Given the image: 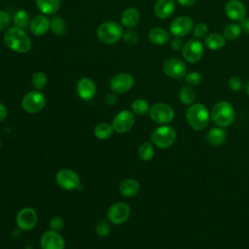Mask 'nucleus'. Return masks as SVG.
<instances>
[{
    "mask_svg": "<svg viewBox=\"0 0 249 249\" xmlns=\"http://www.w3.org/2000/svg\"><path fill=\"white\" fill-rule=\"evenodd\" d=\"M51 29V20L44 15H36L33 17L29 23V30L35 36H42Z\"/></svg>",
    "mask_w": 249,
    "mask_h": 249,
    "instance_id": "obj_17",
    "label": "nucleus"
},
{
    "mask_svg": "<svg viewBox=\"0 0 249 249\" xmlns=\"http://www.w3.org/2000/svg\"><path fill=\"white\" fill-rule=\"evenodd\" d=\"M123 27L116 21L102 22L96 30L98 39L105 44L117 43L123 37Z\"/></svg>",
    "mask_w": 249,
    "mask_h": 249,
    "instance_id": "obj_4",
    "label": "nucleus"
},
{
    "mask_svg": "<svg viewBox=\"0 0 249 249\" xmlns=\"http://www.w3.org/2000/svg\"><path fill=\"white\" fill-rule=\"evenodd\" d=\"M66 29L65 20L58 16H54L51 19V30L55 35H61Z\"/></svg>",
    "mask_w": 249,
    "mask_h": 249,
    "instance_id": "obj_32",
    "label": "nucleus"
},
{
    "mask_svg": "<svg viewBox=\"0 0 249 249\" xmlns=\"http://www.w3.org/2000/svg\"><path fill=\"white\" fill-rule=\"evenodd\" d=\"M3 42L9 50L18 53H25L29 52L32 46L31 40L23 29L15 25L9 27L5 31Z\"/></svg>",
    "mask_w": 249,
    "mask_h": 249,
    "instance_id": "obj_1",
    "label": "nucleus"
},
{
    "mask_svg": "<svg viewBox=\"0 0 249 249\" xmlns=\"http://www.w3.org/2000/svg\"><path fill=\"white\" fill-rule=\"evenodd\" d=\"M186 118L194 129L201 130L208 125L210 113L203 104L195 103L190 105L186 110Z\"/></svg>",
    "mask_w": 249,
    "mask_h": 249,
    "instance_id": "obj_2",
    "label": "nucleus"
},
{
    "mask_svg": "<svg viewBox=\"0 0 249 249\" xmlns=\"http://www.w3.org/2000/svg\"><path fill=\"white\" fill-rule=\"evenodd\" d=\"M38 216L33 208L25 207L21 209L17 215V225L22 231H29L33 229L37 223Z\"/></svg>",
    "mask_w": 249,
    "mask_h": 249,
    "instance_id": "obj_15",
    "label": "nucleus"
},
{
    "mask_svg": "<svg viewBox=\"0 0 249 249\" xmlns=\"http://www.w3.org/2000/svg\"><path fill=\"white\" fill-rule=\"evenodd\" d=\"M194 20L188 16H180L175 18L170 25L169 31L174 37H184L194 29Z\"/></svg>",
    "mask_w": 249,
    "mask_h": 249,
    "instance_id": "obj_11",
    "label": "nucleus"
},
{
    "mask_svg": "<svg viewBox=\"0 0 249 249\" xmlns=\"http://www.w3.org/2000/svg\"><path fill=\"white\" fill-rule=\"evenodd\" d=\"M229 88L233 91H238L242 89L243 83L242 80L238 76H231L228 81Z\"/></svg>",
    "mask_w": 249,
    "mask_h": 249,
    "instance_id": "obj_39",
    "label": "nucleus"
},
{
    "mask_svg": "<svg viewBox=\"0 0 249 249\" xmlns=\"http://www.w3.org/2000/svg\"><path fill=\"white\" fill-rule=\"evenodd\" d=\"M76 89L80 98L83 100H90L96 93V85L91 79L84 77L78 81Z\"/></svg>",
    "mask_w": 249,
    "mask_h": 249,
    "instance_id": "obj_19",
    "label": "nucleus"
},
{
    "mask_svg": "<svg viewBox=\"0 0 249 249\" xmlns=\"http://www.w3.org/2000/svg\"><path fill=\"white\" fill-rule=\"evenodd\" d=\"M105 101L108 105H113L117 102V94L116 92L112 91V92H109L107 95H106V98H105Z\"/></svg>",
    "mask_w": 249,
    "mask_h": 249,
    "instance_id": "obj_43",
    "label": "nucleus"
},
{
    "mask_svg": "<svg viewBox=\"0 0 249 249\" xmlns=\"http://www.w3.org/2000/svg\"><path fill=\"white\" fill-rule=\"evenodd\" d=\"M179 5L184 7H191L193 6L196 0H175Z\"/></svg>",
    "mask_w": 249,
    "mask_h": 249,
    "instance_id": "obj_45",
    "label": "nucleus"
},
{
    "mask_svg": "<svg viewBox=\"0 0 249 249\" xmlns=\"http://www.w3.org/2000/svg\"><path fill=\"white\" fill-rule=\"evenodd\" d=\"M241 34V28L240 25L237 23H229L223 28V36L225 37L226 40L232 41L236 40L239 35Z\"/></svg>",
    "mask_w": 249,
    "mask_h": 249,
    "instance_id": "obj_29",
    "label": "nucleus"
},
{
    "mask_svg": "<svg viewBox=\"0 0 249 249\" xmlns=\"http://www.w3.org/2000/svg\"><path fill=\"white\" fill-rule=\"evenodd\" d=\"M40 245L42 249H64L65 242L57 231H48L42 234Z\"/></svg>",
    "mask_w": 249,
    "mask_h": 249,
    "instance_id": "obj_16",
    "label": "nucleus"
},
{
    "mask_svg": "<svg viewBox=\"0 0 249 249\" xmlns=\"http://www.w3.org/2000/svg\"><path fill=\"white\" fill-rule=\"evenodd\" d=\"M0 147H1V140H0Z\"/></svg>",
    "mask_w": 249,
    "mask_h": 249,
    "instance_id": "obj_48",
    "label": "nucleus"
},
{
    "mask_svg": "<svg viewBox=\"0 0 249 249\" xmlns=\"http://www.w3.org/2000/svg\"><path fill=\"white\" fill-rule=\"evenodd\" d=\"M179 100L185 105H192L196 99V91L191 86L183 87L178 93Z\"/></svg>",
    "mask_w": 249,
    "mask_h": 249,
    "instance_id": "obj_28",
    "label": "nucleus"
},
{
    "mask_svg": "<svg viewBox=\"0 0 249 249\" xmlns=\"http://www.w3.org/2000/svg\"><path fill=\"white\" fill-rule=\"evenodd\" d=\"M56 183L64 190H80L83 188L78 174L71 169H61L55 175Z\"/></svg>",
    "mask_w": 249,
    "mask_h": 249,
    "instance_id": "obj_9",
    "label": "nucleus"
},
{
    "mask_svg": "<svg viewBox=\"0 0 249 249\" xmlns=\"http://www.w3.org/2000/svg\"><path fill=\"white\" fill-rule=\"evenodd\" d=\"M203 45L197 39H191L187 41L182 48V55L184 59L190 63L197 62L203 55Z\"/></svg>",
    "mask_w": 249,
    "mask_h": 249,
    "instance_id": "obj_8",
    "label": "nucleus"
},
{
    "mask_svg": "<svg viewBox=\"0 0 249 249\" xmlns=\"http://www.w3.org/2000/svg\"><path fill=\"white\" fill-rule=\"evenodd\" d=\"M151 139L153 144H155L157 147L165 149L170 147L175 142L176 131L172 126L162 124L153 131Z\"/></svg>",
    "mask_w": 249,
    "mask_h": 249,
    "instance_id": "obj_5",
    "label": "nucleus"
},
{
    "mask_svg": "<svg viewBox=\"0 0 249 249\" xmlns=\"http://www.w3.org/2000/svg\"><path fill=\"white\" fill-rule=\"evenodd\" d=\"M154 147L150 142H144L138 149V155L143 160H150L154 157Z\"/></svg>",
    "mask_w": 249,
    "mask_h": 249,
    "instance_id": "obj_33",
    "label": "nucleus"
},
{
    "mask_svg": "<svg viewBox=\"0 0 249 249\" xmlns=\"http://www.w3.org/2000/svg\"><path fill=\"white\" fill-rule=\"evenodd\" d=\"M185 81L187 82V84L189 86L196 87V86H198L201 83L202 76L198 72L193 71V72H190V73L185 75Z\"/></svg>",
    "mask_w": 249,
    "mask_h": 249,
    "instance_id": "obj_36",
    "label": "nucleus"
},
{
    "mask_svg": "<svg viewBox=\"0 0 249 249\" xmlns=\"http://www.w3.org/2000/svg\"><path fill=\"white\" fill-rule=\"evenodd\" d=\"M139 20H140V13L134 7L126 8L121 16V22L126 28H132L136 26Z\"/></svg>",
    "mask_w": 249,
    "mask_h": 249,
    "instance_id": "obj_21",
    "label": "nucleus"
},
{
    "mask_svg": "<svg viewBox=\"0 0 249 249\" xmlns=\"http://www.w3.org/2000/svg\"><path fill=\"white\" fill-rule=\"evenodd\" d=\"M35 3L44 15H53L60 7V0H35Z\"/></svg>",
    "mask_w": 249,
    "mask_h": 249,
    "instance_id": "obj_24",
    "label": "nucleus"
},
{
    "mask_svg": "<svg viewBox=\"0 0 249 249\" xmlns=\"http://www.w3.org/2000/svg\"><path fill=\"white\" fill-rule=\"evenodd\" d=\"M47 76L44 72L42 71H37L32 75L31 78V83L32 86L36 89H43L46 85H47Z\"/></svg>",
    "mask_w": 249,
    "mask_h": 249,
    "instance_id": "obj_34",
    "label": "nucleus"
},
{
    "mask_svg": "<svg viewBox=\"0 0 249 249\" xmlns=\"http://www.w3.org/2000/svg\"><path fill=\"white\" fill-rule=\"evenodd\" d=\"M7 117V108L3 103L0 102V122L4 121Z\"/></svg>",
    "mask_w": 249,
    "mask_h": 249,
    "instance_id": "obj_46",
    "label": "nucleus"
},
{
    "mask_svg": "<svg viewBox=\"0 0 249 249\" xmlns=\"http://www.w3.org/2000/svg\"><path fill=\"white\" fill-rule=\"evenodd\" d=\"M109 231H110V225L106 220H100L95 226V232L100 237H104L108 235Z\"/></svg>",
    "mask_w": 249,
    "mask_h": 249,
    "instance_id": "obj_37",
    "label": "nucleus"
},
{
    "mask_svg": "<svg viewBox=\"0 0 249 249\" xmlns=\"http://www.w3.org/2000/svg\"><path fill=\"white\" fill-rule=\"evenodd\" d=\"M11 23V16L5 12L0 10V31L7 29Z\"/></svg>",
    "mask_w": 249,
    "mask_h": 249,
    "instance_id": "obj_40",
    "label": "nucleus"
},
{
    "mask_svg": "<svg viewBox=\"0 0 249 249\" xmlns=\"http://www.w3.org/2000/svg\"><path fill=\"white\" fill-rule=\"evenodd\" d=\"M131 110L134 114H136L138 116H143V115H146L147 113H149L150 106L146 100L137 98L132 101Z\"/></svg>",
    "mask_w": 249,
    "mask_h": 249,
    "instance_id": "obj_31",
    "label": "nucleus"
},
{
    "mask_svg": "<svg viewBox=\"0 0 249 249\" xmlns=\"http://www.w3.org/2000/svg\"><path fill=\"white\" fill-rule=\"evenodd\" d=\"M239 25H240V28L243 32L249 34V18H244L242 20L239 21Z\"/></svg>",
    "mask_w": 249,
    "mask_h": 249,
    "instance_id": "obj_44",
    "label": "nucleus"
},
{
    "mask_svg": "<svg viewBox=\"0 0 249 249\" xmlns=\"http://www.w3.org/2000/svg\"><path fill=\"white\" fill-rule=\"evenodd\" d=\"M227 138V133L223 129V127H213L211 128L206 135L207 142L212 146H219L222 145Z\"/></svg>",
    "mask_w": 249,
    "mask_h": 249,
    "instance_id": "obj_23",
    "label": "nucleus"
},
{
    "mask_svg": "<svg viewBox=\"0 0 249 249\" xmlns=\"http://www.w3.org/2000/svg\"><path fill=\"white\" fill-rule=\"evenodd\" d=\"M113 130H114V128L111 124H106V123H102V124H99L98 125L95 126L94 135L98 139L105 140V139H108L112 135Z\"/></svg>",
    "mask_w": 249,
    "mask_h": 249,
    "instance_id": "obj_30",
    "label": "nucleus"
},
{
    "mask_svg": "<svg viewBox=\"0 0 249 249\" xmlns=\"http://www.w3.org/2000/svg\"><path fill=\"white\" fill-rule=\"evenodd\" d=\"M45 105L46 97L39 90H32L27 92L21 100V106L23 110L30 114L40 112L41 110H43Z\"/></svg>",
    "mask_w": 249,
    "mask_h": 249,
    "instance_id": "obj_6",
    "label": "nucleus"
},
{
    "mask_svg": "<svg viewBox=\"0 0 249 249\" xmlns=\"http://www.w3.org/2000/svg\"><path fill=\"white\" fill-rule=\"evenodd\" d=\"M148 38L151 43L158 46L165 45L169 42V33L161 27H154L148 33Z\"/></svg>",
    "mask_w": 249,
    "mask_h": 249,
    "instance_id": "obj_22",
    "label": "nucleus"
},
{
    "mask_svg": "<svg viewBox=\"0 0 249 249\" xmlns=\"http://www.w3.org/2000/svg\"><path fill=\"white\" fill-rule=\"evenodd\" d=\"M151 119L160 124H167L174 118V111L171 106L166 103H156L150 107L149 111Z\"/></svg>",
    "mask_w": 249,
    "mask_h": 249,
    "instance_id": "obj_7",
    "label": "nucleus"
},
{
    "mask_svg": "<svg viewBox=\"0 0 249 249\" xmlns=\"http://www.w3.org/2000/svg\"><path fill=\"white\" fill-rule=\"evenodd\" d=\"M130 209L126 203L117 202L109 208L107 212V218L111 223L115 225H120L124 223L128 219Z\"/></svg>",
    "mask_w": 249,
    "mask_h": 249,
    "instance_id": "obj_14",
    "label": "nucleus"
},
{
    "mask_svg": "<svg viewBox=\"0 0 249 249\" xmlns=\"http://www.w3.org/2000/svg\"><path fill=\"white\" fill-rule=\"evenodd\" d=\"M225 13L229 18L240 21L246 17V8L240 0H229L225 5Z\"/></svg>",
    "mask_w": 249,
    "mask_h": 249,
    "instance_id": "obj_18",
    "label": "nucleus"
},
{
    "mask_svg": "<svg viewBox=\"0 0 249 249\" xmlns=\"http://www.w3.org/2000/svg\"><path fill=\"white\" fill-rule=\"evenodd\" d=\"M63 226H64L63 220L58 216L52 218V220L50 221V227L52 228V231H60L63 228Z\"/></svg>",
    "mask_w": 249,
    "mask_h": 249,
    "instance_id": "obj_41",
    "label": "nucleus"
},
{
    "mask_svg": "<svg viewBox=\"0 0 249 249\" xmlns=\"http://www.w3.org/2000/svg\"><path fill=\"white\" fill-rule=\"evenodd\" d=\"M134 78L128 73H119L110 80V89L116 93H124L132 89Z\"/></svg>",
    "mask_w": 249,
    "mask_h": 249,
    "instance_id": "obj_13",
    "label": "nucleus"
},
{
    "mask_svg": "<svg viewBox=\"0 0 249 249\" xmlns=\"http://www.w3.org/2000/svg\"><path fill=\"white\" fill-rule=\"evenodd\" d=\"M139 183L134 179H125L120 185V193L124 196H133L139 192Z\"/></svg>",
    "mask_w": 249,
    "mask_h": 249,
    "instance_id": "obj_26",
    "label": "nucleus"
},
{
    "mask_svg": "<svg viewBox=\"0 0 249 249\" xmlns=\"http://www.w3.org/2000/svg\"><path fill=\"white\" fill-rule=\"evenodd\" d=\"M134 122L135 118L133 113L127 110H123L114 117L112 126L115 131L119 133H124L132 128Z\"/></svg>",
    "mask_w": 249,
    "mask_h": 249,
    "instance_id": "obj_12",
    "label": "nucleus"
},
{
    "mask_svg": "<svg viewBox=\"0 0 249 249\" xmlns=\"http://www.w3.org/2000/svg\"><path fill=\"white\" fill-rule=\"evenodd\" d=\"M123 40L128 46H133L138 42V34L133 30H127L123 33Z\"/></svg>",
    "mask_w": 249,
    "mask_h": 249,
    "instance_id": "obj_38",
    "label": "nucleus"
},
{
    "mask_svg": "<svg viewBox=\"0 0 249 249\" xmlns=\"http://www.w3.org/2000/svg\"><path fill=\"white\" fill-rule=\"evenodd\" d=\"M175 0H157L154 6L155 15L161 19L169 18L175 11Z\"/></svg>",
    "mask_w": 249,
    "mask_h": 249,
    "instance_id": "obj_20",
    "label": "nucleus"
},
{
    "mask_svg": "<svg viewBox=\"0 0 249 249\" xmlns=\"http://www.w3.org/2000/svg\"><path fill=\"white\" fill-rule=\"evenodd\" d=\"M13 22L15 26H18L19 28H25L27 26H29L30 23V16L28 14V12H26L25 10H18L14 15H13Z\"/></svg>",
    "mask_w": 249,
    "mask_h": 249,
    "instance_id": "obj_27",
    "label": "nucleus"
},
{
    "mask_svg": "<svg viewBox=\"0 0 249 249\" xmlns=\"http://www.w3.org/2000/svg\"><path fill=\"white\" fill-rule=\"evenodd\" d=\"M163 73L173 79H181L187 74L186 63L177 57H169L162 63Z\"/></svg>",
    "mask_w": 249,
    "mask_h": 249,
    "instance_id": "obj_10",
    "label": "nucleus"
},
{
    "mask_svg": "<svg viewBox=\"0 0 249 249\" xmlns=\"http://www.w3.org/2000/svg\"><path fill=\"white\" fill-rule=\"evenodd\" d=\"M246 92H247V94L249 95V81H248L247 84H246Z\"/></svg>",
    "mask_w": 249,
    "mask_h": 249,
    "instance_id": "obj_47",
    "label": "nucleus"
},
{
    "mask_svg": "<svg viewBox=\"0 0 249 249\" xmlns=\"http://www.w3.org/2000/svg\"><path fill=\"white\" fill-rule=\"evenodd\" d=\"M183 43H182V40L179 38V37H174L171 42H170V47L173 51H179V50H182L183 48Z\"/></svg>",
    "mask_w": 249,
    "mask_h": 249,
    "instance_id": "obj_42",
    "label": "nucleus"
},
{
    "mask_svg": "<svg viewBox=\"0 0 249 249\" xmlns=\"http://www.w3.org/2000/svg\"><path fill=\"white\" fill-rule=\"evenodd\" d=\"M193 34L196 39H205V37L208 35V26L204 22H198L194 26Z\"/></svg>",
    "mask_w": 249,
    "mask_h": 249,
    "instance_id": "obj_35",
    "label": "nucleus"
},
{
    "mask_svg": "<svg viewBox=\"0 0 249 249\" xmlns=\"http://www.w3.org/2000/svg\"><path fill=\"white\" fill-rule=\"evenodd\" d=\"M205 46L212 50V51H218L224 48L226 45V39L222 34L219 33H210L208 34L204 39Z\"/></svg>",
    "mask_w": 249,
    "mask_h": 249,
    "instance_id": "obj_25",
    "label": "nucleus"
},
{
    "mask_svg": "<svg viewBox=\"0 0 249 249\" xmlns=\"http://www.w3.org/2000/svg\"><path fill=\"white\" fill-rule=\"evenodd\" d=\"M210 117L215 124L220 127L231 125L234 120V109L228 101H219L211 109Z\"/></svg>",
    "mask_w": 249,
    "mask_h": 249,
    "instance_id": "obj_3",
    "label": "nucleus"
}]
</instances>
